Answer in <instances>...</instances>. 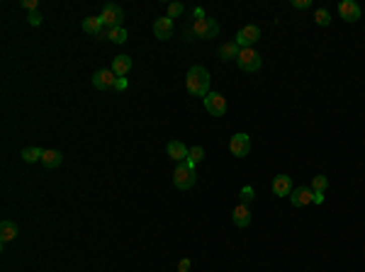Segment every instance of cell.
<instances>
[{
	"mask_svg": "<svg viewBox=\"0 0 365 272\" xmlns=\"http://www.w3.org/2000/svg\"><path fill=\"white\" fill-rule=\"evenodd\" d=\"M210 71L205 66H190L188 71V78H185V85L190 90V95L195 97H207L210 93Z\"/></svg>",
	"mask_w": 365,
	"mask_h": 272,
	"instance_id": "cell-1",
	"label": "cell"
},
{
	"mask_svg": "<svg viewBox=\"0 0 365 272\" xmlns=\"http://www.w3.org/2000/svg\"><path fill=\"white\" fill-rule=\"evenodd\" d=\"M190 34L197 37V39H214L219 34V25L212 17H202V20H195L190 25Z\"/></svg>",
	"mask_w": 365,
	"mask_h": 272,
	"instance_id": "cell-2",
	"label": "cell"
},
{
	"mask_svg": "<svg viewBox=\"0 0 365 272\" xmlns=\"http://www.w3.org/2000/svg\"><path fill=\"white\" fill-rule=\"evenodd\" d=\"M195 182H197L195 168H190L188 163H180L173 170V185H175L178 190H190Z\"/></svg>",
	"mask_w": 365,
	"mask_h": 272,
	"instance_id": "cell-3",
	"label": "cell"
},
{
	"mask_svg": "<svg viewBox=\"0 0 365 272\" xmlns=\"http://www.w3.org/2000/svg\"><path fill=\"white\" fill-rule=\"evenodd\" d=\"M100 20L105 22V27H107V29L122 27L125 13H122V8H119V5H114V3H105V5H102V13H100Z\"/></svg>",
	"mask_w": 365,
	"mask_h": 272,
	"instance_id": "cell-4",
	"label": "cell"
},
{
	"mask_svg": "<svg viewBox=\"0 0 365 272\" xmlns=\"http://www.w3.org/2000/svg\"><path fill=\"white\" fill-rule=\"evenodd\" d=\"M236 63H239L241 71H246V73H253V71H258V68H261L263 58H261V54H258L253 46H249V49H241V54H239V58H236Z\"/></svg>",
	"mask_w": 365,
	"mask_h": 272,
	"instance_id": "cell-5",
	"label": "cell"
},
{
	"mask_svg": "<svg viewBox=\"0 0 365 272\" xmlns=\"http://www.w3.org/2000/svg\"><path fill=\"white\" fill-rule=\"evenodd\" d=\"M205 100V109L210 112L212 117H224L226 114V100L224 95H219V93H207V97H202Z\"/></svg>",
	"mask_w": 365,
	"mask_h": 272,
	"instance_id": "cell-6",
	"label": "cell"
},
{
	"mask_svg": "<svg viewBox=\"0 0 365 272\" xmlns=\"http://www.w3.org/2000/svg\"><path fill=\"white\" fill-rule=\"evenodd\" d=\"M117 85V76L112 73V68H100L93 73V88L98 90H110Z\"/></svg>",
	"mask_w": 365,
	"mask_h": 272,
	"instance_id": "cell-7",
	"label": "cell"
},
{
	"mask_svg": "<svg viewBox=\"0 0 365 272\" xmlns=\"http://www.w3.org/2000/svg\"><path fill=\"white\" fill-rule=\"evenodd\" d=\"M229 151H231L236 158H244V156H249V151H251V139H249V134L239 131V134L231 136V141H229Z\"/></svg>",
	"mask_w": 365,
	"mask_h": 272,
	"instance_id": "cell-8",
	"label": "cell"
},
{
	"mask_svg": "<svg viewBox=\"0 0 365 272\" xmlns=\"http://www.w3.org/2000/svg\"><path fill=\"white\" fill-rule=\"evenodd\" d=\"M258 39H261V29L256 27V25H249V27L239 29V34H236V44H239L241 49H249V46H253Z\"/></svg>",
	"mask_w": 365,
	"mask_h": 272,
	"instance_id": "cell-9",
	"label": "cell"
},
{
	"mask_svg": "<svg viewBox=\"0 0 365 272\" xmlns=\"http://www.w3.org/2000/svg\"><path fill=\"white\" fill-rule=\"evenodd\" d=\"M360 5L355 3V0H343V3H338V15L346 20V22H358L360 20Z\"/></svg>",
	"mask_w": 365,
	"mask_h": 272,
	"instance_id": "cell-10",
	"label": "cell"
},
{
	"mask_svg": "<svg viewBox=\"0 0 365 272\" xmlns=\"http://www.w3.org/2000/svg\"><path fill=\"white\" fill-rule=\"evenodd\" d=\"M154 34H156V39H161V41L170 39V34H173V20H170L168 15H166V17H158L154 22Z\"/></svg>",
	"mask_w": 365,
	"mask_h": 272,
	"instance_id": "cell-11",
	"label": "cell"
},
{
	"mask_svg": "<svg viewBox=\"0 0 365 272\" xmlns=\"http://www.w3.org/2000/svg\"><path fill=\"white\" fill-rule=\"evenodd\" d=\"M290 202L295 204V207H307V204L314 202V190H309V187H295V190L290 192Z\"/></svg>",
	"mask_w": 365,
	"mask_h": 272,
	"instance_id": "cell-12",
	"label": "cell"
},
{
	"mask_svg": "<svg viewBox=\"0 0 365 272\" xmlns=\"http://www.w3.org/2000/svg\"><path fill=\"white\" fill-rule=\"evenodd\" d=\"M292 190H295V187H292L290 175H275V180H273V194H275V197H290Z\"/></svg>",
	"mask_w": 365,
	"mask_h": 272,
	"instance_id": "cell-13",
	"label": "cell"
},
{
	"mask_svg": "<svg viewBox=\"0 0 365 272\" xmlns=\"http://www.w3.org/2000/svg\"><path fill=\"white\" fill-rule=\"evenodd\" d=\"M166 153H168L173 161H178V163H185L188 156H190V151H188V146H185L182 141H170L168 146H166Z\"/></svg>",
	"mask_w": 365,
	"mask_h": 272,
	"instance_id": "cell-14",
	"label": "cell"
},
{
	"mask_svg": "<svg viewBox=\"0 0 365 272\" xmlns=\"http://www.w3.org/2000/svg\"><path fill=\"white\" fill-rule=\"evenodd\" d=\"M132 71V56H114L112 58V73L117 78H125L127 73Z\"/></svg>",
	"mask_w": 365,
	"mask_h": 272,
	"instance_id": "cell-15",
	"label": "cell"
},
{
	"mask_svg": "<svg viewBox=\"0 0 365 272\" xmlns=\"http://www.w3.org/2000/svg\"><path fill=\"white\" fill-rule=\"evenodd\" d=\"M231 219H234V224H236L239 229H246V226L251 224V212H249V204H239V207L234 209Z\"/></svg>",
	"mask_w": 365,
	"mask_h": 272,
	"instance_id": "cell-16",
	"label": "cell"
},
{
	"mask_svg": "<svg viewBox=\"0 0 365 272\" xmlns=\"http://www.w3.org/2000/svg\"><path fill=\"white\" fill-rule=\"evenodd\" d=\"M239 54H241V46L236 44V41H226V44L219 46V58H222V61H231V58L236 61Z\"/></svg>",
	"mask_w": 365,
	"mask_h": 272,
	"instance_id": "cell-17",
	"label": "cell"
},
{
	"mask_svg": "<svg viewBox=\"0 0 365 272\" xmlns=\"http://www.w3.org/2000/svg\"><path fill=\"white\" fill-rule=\"evenodd\" d=\"M15 238H17V226H15V221L5 219V221L0 224V241H3V243H10Z\"/></svg>",
	"mask_w": 365,
	"mask_h": 272,
	"instance_id": "cell-18",
	"label": "cell"
},
{
	"mask_svg": "<svg viewBox=\"0 0 365 272\" xmlns=\"http://www.w3.org/2000/svg\"><path fill=\"white\" fill-rule=\"evenodd\" d=\"M102 29H105V22L100 20V15H98V17H85V20H83V32H85V34L98 37Z\"/></svg>",
	"mask_w": 365,
	"mask_h": 272,
	"instance_id": "cell-19",
	"label": "cell"
},
{
	"mask_svg": "<svg viewBox=\"0 0 365 272\" xmlns=\"http://www.w3.org/2000/svg\"><path fill=\"white\" fill-rule=\"evenodd\" d=\"M61 161H64V156H61V151H44V156H42V163H44V168H49V170H54V168H58V165H61Z\"/></svg>",
	"mask_w": 365,
	"mask_h": 272,
	"instance_id": "cell-20",
	"label": "cell"
},
{
	"mask_svg": "<svg viewBox=\"0 0 365 272\" xmlns=\"http://www.w3.org/2000/svg\"><path fill=\"white\" fill-rule=\"evenodd\" d=\"M22 161L25 163H37V161H42V156H44V151L42 149H37V146H29V149H22Z\"/></svg>",
	"mask_w": 365,
	"mask_h": 272,
	"instance_id": "cell-21",
	"label": "cell"
},
{
	"mask_svg": "<svg viewBox=\"0 0 365 272\" xmlns=\"http://www.w3.org/2000/svg\"><path fill=\"white\" fill-rule=\"evenodd\" d=\"M200 161H205V149H202V146H193V149H190V156H188V161H185V163L190 165V168H195Z\"/></svg>",
	"mask_w": 365,
	"mask_h": 272,
	"instance_id": "cell-22",
	"label": "cell"
},
{
	"mask_svg": "<svg viewBox=\"0 0 365 272\" xmlns=\"http://www.w3.org/2000/svg\"><path fill=\"white\" fill-rule=\"evenodd\" d=\"M110 34H107V39L112 41V44H125L127 41V29L125 27H114V29H107Z\"/></svg>",
	"mask_w": 365,
	"mask_h": 272,
	"instance_id": "cell-23",
	"label": "cell"
},
{
	"mask_svg": "<svg viewBox=\"0 0 365 272\" xmlns=\"http://www.w3.org/2000/svg\"><path fill=\"white\" fill-rule=\"evenodd\" d=\"M314 20H317V25H322V27H329V25H331V15H329V10H324V8H319V10L314 13Z\"/></svg>",
	"mask_w": 365,
	"mask_h": 272,
	"instance_id": "cell-24",
	"label": "cell"
},
{
	"mask_svg": "<svg viewBox=\"0 0 365 272\" xmlns=\"http://www.w3.org/2000/svg\"><path fill=\"white\" fill-rule=\"evenodd\" d=\"M326 187H329L326 175H314V180H312V190L314 192H326Z\"/></svg>",
	"mask_w": 365,
	"mask_h": 272,
	"instance_id": "cell-25",
	"label": "cell"
},
{
	"mask_svg": "<svg viewBox=\"0 0 365 272\" xmlns=\"http://www.w3.org/2000/svg\"><path fill=\"white\" fill-rule=\"evenodd\" d=\"M182 13H185V5H182V3H170V5H168V17H170V20L180 17Z\"/></svg>",
	"mask_w": 365,
	"mask_h": 272,
	"instance_id": "cell-26",
	"label": "cell"
},
{
	"mask_svg": "<svg viewBox=\"0 0 365 272\" xmlns=\"http://www.w3.org/2000/svg\"><path fill=\"white\" fill-rule=\"evenodd\" d=\"M239 197H241V204H249L253 199V187L251 185H244L241 187V192H239Z\"/></svg>",
	"mask_w": 365,
	"mask_h": 272,
	"instance_id": "cell-27",
	"label": "cell"
},
{
	"mask_svg": "<svg viewBox=\"0 0 365 272\" xmlns=\"http://www.w3.org/2000/svg\"><path fill=\"white\" fill-rule=\"evenodd\" d=\"M27 22L32 25V27H39V25H42V15H39V13H29Z\"/></svg>",
	"mask_w": 365,
	"mask_h": 272,
	"instance_id": "cell-28",
	"label": "cell"
},
{
	"mask_svg": "<svg viewBox=\"0 0 365 272\" xmlns=\"http://www.w3.org/2000/svg\"><path fill=\"white\" fill-rule=\"evenodd\" d=\"M292 8H297V10H307V8H312V0H292Z\"/></svg>",
	"mask_w": 365,
	"mask_h": 272,
	"instance_id": "cell-29",
	"label": "cell"
},
{
	"mask_svg": "<svg viewBox=\"0 0 365 272\" xmlns=\"http://www.w3.org/2000/svg\"><path fill=\"white\" fill-rule=\"evenodd\" d=\"M37 5H39V0H22V8H27L29 13H37Z\"/></svg>",
	"mask_w": 365,
	"mask_h": 272,
	"instance_id": "cell-30",
	"label": "cell"
},
{
	"mask_svg": "<svg viewBox=\"0 0 365 272\" xmlns=\"http://www.w3.org/2000/svg\"><path fill=\"white\" fill-rule=\"evenodd\" d=\"M190 265H193L190 258H182L180 262H178V272H190Z\"/></svg>",
	"mask_w": 365,
	"mask_h": 272,
	"instance_id": "cell-31",
	"label": "cell"
},
{
	"mask_svg": "<svg viewBox=\"0 0 365 272\" xmlns=\"http://www.w3.org/2000/svg\"><path fill=\"white\" fill-rule=\"evenodd\" d=\"M127 88V78H117V85H114V90H125Z\"/></svg>",
	"mask_w": 365,
	"mask_h": 272,
	"instance_id": "cell-32",
	"label": "cell"
},
{
	"mask_svg": "<svg viewBox=\"0 0 365 272\" xmlns=\"http://www.w3.org/2000/svg\"><path fill=\"white\" fill-rule=\"evenodd\" d=\"M324 202V192H314V204H322Z\"/></svg>",
	"mask_w": 365,
	"mask_h": 272,
	"instance_id": "cell-33",
	"label": "cell"
},
{
	"mask_svg": "<svg viewBox=\"0 0 365 272\" xmlns=\"http://www.w3.org/2000/svg\"><path fill=\"white\" fill-rule=\"evenodd\" d=\"M202 17H207L205 10H202V8H195V20H202Z\"/></svg>",
	"mask_w": 365,
	"mask_h": 272,
	"instance_id": "cell-34",
	"label": "cell"
}]
</instances>
